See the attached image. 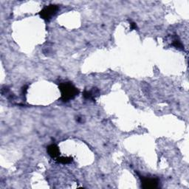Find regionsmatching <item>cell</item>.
<instances>
[{
  "label": "cell",
  "instance_id": "cell-1",
  "mask_svg": "<svg viewBox=\"0 0 189 189\" xmlns=\"http://www.w3.org/2000/svg\"><path fill=\"white\" fill-rule=\"evenodd\" d=\"M58 87H59L61 95H62L61 98L64 102H67V101L72 100L80 92L79 89L70 82L62 83L59 84Z\"/></svg>",
  "mask_w": 189,
  "mask_h": 189
},
{
  "label": "cell",
  "instance_id": "cell-2",
  "mask_svg": "<svg viewBox=\"0 0 189 189\" xmlns=\"http://www.w3.org/2000/svg\"><path fill=\"white\" fill-rule=\"evenodd\" d=\"M58 11V6L56 5H49L44 7L42 11H40L39 15L42 19L46 21H49L52 19V16H54Z\"/></svg>",
  "mask_w": 189,
  "mask_h": 189
},
{
  "label": "cell",
  "instance_id": "cell-3",
  "mask_svg": "<svg viewBox=\"0 0 189 189\" xmlns=\"http://www.w3.org/2000/svg\"><path fill=\"white\" fill-rule=\"evenodd\" d=\"M142 188L145 189H154L157 188L159 184V180L155 177H150L140 176Z\"/></svg>",
  "mask_w": 189,
  "mask_h": 189
},
{
  "label": "cell",
  "instance_id": "cell-4",
  "mask_svg": "<svg viewBox=\"0 0 189 189\" xmlns=\"http://www.w3.org/2000/svg\"><path fill=\"white\" fill-rule=\"evenodd\" d=\"M47 152L52 158H58L60 155V151L58 146L56 144H51L47 148Z\"/></svg>",
  "mask_w": 189,
  "mask_h": 189
},
{
  "label": "cell",
  "instance_id": "cell-5",
  "mask_svg": "<svg viewBox=\"0 0 189 189\" xmlns=\"http://www.w3.org/2000/svg\"><path fill=\"white\" fill-rule=\"evenodd\" d=\"M98 94V92H97ZM95 92V90L92 91H87L85 90L84 92H83V96H84L86 99H90V100H94L95 97V94H97Z\"/></svg>",
  "mask_w": 189,
  "mask_h": 189
},
{
  "label": "cell",
  "instance_id": "cell-6",
  "mask_svg": "<svg viewBox=\"0 0 189 189\" xmlns=\"http://www.w3.org/2000/svg\"><path fill=\"white\" fill-rule=\"evenodd\" d=\"M57 162L62 164H69L72 161V157H58L56 158Z\"/></svg>",
  "mask_w": 189,
  "mask_h": 189
},
{
  "label": "cell",
  "instance_id": "cell-7",
  "mask_svg": "<svg viewBox=\"0 0 189 189\" xmlns=\"http://www.w3.org/2000/svg\"><path fill=\"white\" fill-rule=\"evenodd\" d=\"M172 45L174 47H175L176 48L179 49V50H183V46H182V44L181 43L180 39L178 38H175V39L173 40V42H172Z\"/></svg>",
  "mask_w": 189,
  "mask_h": 189
},
{
  "label": "cell",
  "instance_id": "cell-8",
  "mask_svg": "<svg viewBox=\"0 0 189 189\" xmlns=\"http://www.w3.org/2000/svg\"><path fill=\"white\" fill-rule=\"evenodd\" d=\"M130 27H131L132 30L137 29V24H136V23H135V22H131V23H130Z\"/></svg>",
  "mask_w": 189,
  "mask_h": 189
}]
</instances>
